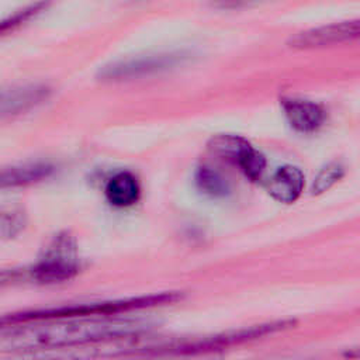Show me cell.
Segmentation results:
<instances>
[{
	"mask_svg": "<svg viewBox=\"0 0 360 360\" xmlns=\"http://www.w3.org/2000/svg\"><path fill=\"white\" fill-rule=\"evenodd\" d=\"M139 184L136 177L129 172H118L105 186V197L114 207H129L139 198Z\"/></svg>",
	"mask_w": 360,
	"mask_h": 360,
	"instance_id": "30bf717a",
	"label": "cell"
},
{
	"mask_svg": "<svg viewBox=\"0 0 360 360\" xmlns=\"http://www.w3.org/2000/svg\"><path fill=\"white\" fill-rule=\"evenodd\" d=\"M53 167L48 163H31L15 166L3 170L1 173V186L3 187H15L25 186L30 183L39 181L52 174Z\"/></svg>",
	"mask_w": 360,
	"mask_h": 360,
	"instance_id": "8fae6325",
	"label": "cell"
},
{
	"mask_svg": "<svg viewBox=\"0 0 360 360\" xmlns=\"http://www.w3.org/2000/svg\"><path fill=\"white\" fill-rule=\"evenodd\" d=\"M304 174L302 172L291 165L278 167L273 176L267 180L269 194L284 204L294 202L302 193Z\"/></svg>",
	"mask_w": 360,
	"mask_h": 360,
	"instance_id": "9c48e42d",
	"label": "cell"
},
{
	"mask_svg": "<svg viewBox=\"0 0 360 360\" xmlns=\"http://www.w3.org/2000/svg\"><path fill=\"white\" fill-rule=\"evenodd\" d=\"M346 357H350V359H360V347H353L350 350H347L345 353Z\"/></svg>",
	"mask_w": 360,
	"mask_h": 360,
	"instance_id": "e0dca14e",
	"label": "cell"
},
{
	"mask_svg": "<svg viewBox=\"0 0 360 360\" xmlns=\"http://www.w3.org/2000/svg\"><path fill=\"white\" fill-rule=\"evenodd\" d=\"M138 321L105 316H68L3 325L0 347L4 350H41L83 346L138 335Z\"/></svg>",
	"mask_w": 360,
	"mask_h": 360,
	"instance_id": "6da1fadb",
	"label": "cell"
},
{
	"mask_svg": "<svg viewBox=\"0 0 360 360\" xmlns=\"http://www.w3.org/2000/svg\"><path fill=\"white\" fill-rule=\"evenodd\" d=\"M259 1L262 0H215V4L219 8H240Z\"/></svg>",
	"mask_w": 360,
	"mask_h": 360,
	"instance_id": "2e32d148",
	"label": "cell"
},
{
	"mask_svg": "<svg viewBox=\"0 0 360 360\" xmlns=\"http://www.w3.org/2000/svg\"><path fill=\"white\" fill-rule=\"evenodd\" d=\"M49 94V87L42 84H30L4 90L1 93V115L7 117L24 112L46 100Z\"/></svg>",
	"mask_w": 360,
	"mask_h": 360,
	"instance_id": "ba28073f",
	"label": "cell"
},
{
	"mask_svg": "<svg viewBox=\"0 0 360 360\" xmlns=\"http://www.w3.org/2000/svg\"><path fill=\"white\" fill-rule=\"evenodd\" d=\"M188 56L183 52H167L155 53L136 58H128L110 63L100 69L98 77L105 82H120L129 80L134 77H141L145 75H152L156 72H163L180 65Z\"/></svg>",
	"mask_w": 360,
	"mask_h": 360,
	"instance_id": "5b68a950",
	"label": "cell"
},
{
	"mask_svg": "<svg viewBox=\"0 0 360 360\" xmlns=\"http://www.w3.org/2000/svg\"><path fill=\"white\" fill-rule=\"evenodd\" d=\"M195 183L202 193L211 197H222L228 193V184L225 179L208 166L198 167L195 173Z\"/></svg>",
	"mask_w": 360,
	"mask_h": 360,
	"instance_id": "7c38bea8",
	"label": "cell"
},
{
	"mask_svg": "<svg viewBox=\"0 0 360 360\" xmlns=\"http://www.w3.org/2000/svg\"><path fill=\"white\" fill-rule=\"evenodd\" d=\"M345 174L343 166L340 163H329L326 165L315 177L312 183V194H321L329 190L336 181H339Z\"/></svg>",
	"mask_w": 360,
	"mask_h": 360,
	"instance_id": "5bb4252c",
	"label": "cell"
},
{
	"mask_svg": "<svg viewBox=\"0 0 360 360\" xmlns=\"http://www.w3.org/2000/svg\"><path fill=\"white\" fill-rule=\"evenodd\" d=\"M51 0H38L30 6H27L25 8L17 11L15 14L10 15L8 18H6L1 25H0V31L1 34H6L8 31H14L17 27H20L21 24L27 22L28 20H31L34 15H37L38 13H41L48 4H49Z\"/></svg>",
	"mask_w": 360,
	"mask_h": 360,
	"instance_id": "4fadbf2b",
	"label": "cell"
},
{
	"mask_svg": "<svg viewBox=\"0 0 360 360\" xmlns=\"http://www.w3.org/2000/svg\"><path fill=\"white\" fill-rule=\"evenodd\" d=\"M356 38H360V18L301 31L290 38L288 46L294 49H315L349 42Z\"/></svg>",
	"mask_w": 360,
	"mask_h": 360,
	"instance_id": "8992f818",
	"label": "cell"
},
{
	"mask_svg": "<svg viewBox=\"0 0 360 360\" xmlns=\"http://www.w3.org/2000/svg\"><path fill=\"white\" fill-rule=\"evenodd\" d=\"M295 325V321H273L267 323L253 325L248 328H240L235 330H228L224 333H217L211 336L194 338L188 340H183L180 343H174L166 346V349L173 350L176 353H197V352H211V350H221L225 347H231L235 345L246 343L250 340H256L285 329H290Z\"/></svg>",
	"mask_w": 360,
	"mask_h": 360,
	"instance_id": "3957f363",
	"label": "cell"
},
{
	"mask_svg": "<svg viewBox=\"0 0 360 360\" xmlns=\"http://www.w3.org/2000/svg\"><path fill=\"white\" fill-rule=\"evenodd\" d=\"M25 219L20 210H8L1 212V221H0V232L3 238H13L24 228Z\"/></svg>",
	"mask_w": 360,
	"mask_h": 360,
	"instance_id": "9a60e30c",
	"label": "cell"
},
{
	"mask_svg": "<svg viewBox=\"0 0 360 360\" xmlns=\"http://www.w3.org/2000/svg\"><path fill=\"white\" fill-rule=\"evenodd\" d=\"M79 271L76 243L69 233H60L48 245L42 257L31 270V277L39 283H62Z\"/></svg>",
	"mask_w": 360,
	"mask_h": 360,
	"instance_id": "277c9868",
	"label": "cell"
},
{
	"mask_svg": "<svg viewBox=\"0 0 360 360\" xmlns=\"http://www.w3.org/2000/svg\"><path fill=\"white\" fill-rule=\"evenodd\" d=\"M280 104L288 124L298 132H315L326 120L323 107L315 101L298 97H283Z\"/></svg>",
	"mask_w": 360,
	"mask_h": 360,
	"instance_id": "52a82bcc",
	"label": "cell"
},
{
	"mask_svg": "<svg viewBox=\"0 0 360 360\" xmlns=\"http://www.w3.org/2000/svg\"><path fill=\"white\" fill-rule=\"evenodd\" d=\"M179 292H162L153 295H143L136 298L127 300H114V301H103V302H91V304H80V305H69L49 309H38L13 314L4 316L1 319V325L20 323L28 321H39V319H52V318H68V316H105V315H118L122 312H129L134 309L150 308L163 304H172L180 300Z\"/></svg>",
	"mask_w": 360,
	"mask_h": 360,
	"instance_id": "7a4b0ae2",
	"label": "cell"
}]
</instances>
